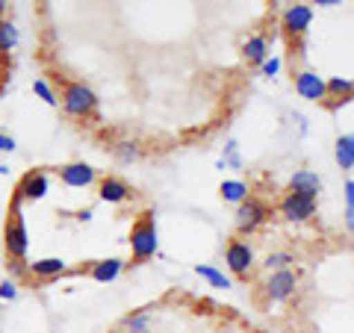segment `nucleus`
<instances>
[{"mask_svg":"<svg viewBox=\"0 0 354 333\" xmlns=\"http://www.w3.org/2000/svg\"><path fill=\"white\" fill-rule=\"evenodd\" d=\"M310 24H313V9L307 3H295L283 12V30L290 32V36H304Z\"/></svg>","mask_w":354,"mask_h":333,"instance_id":"nucleus-11","label":"nucleus"},{"mask_svg":"<svg viewBox=\"0 0 354 333\" xmlns=\"http://www.w3.org/2000/svg\"><path fill=\"white\" fill-rule=\"evenodd\" d=\"M295 92L304 97V101H325L328 97V88H325V80L319 77L316 71H298L295 74Z\"/></svg>","mask_w":354,"mask_h":333,"instance_id":"nucleus-10","label":"nucleus"},{"mask_svg":"<svg viewBox=\"0 0 354 333\" xmlns=\"http://www.w3.org/2000/svg\"><path fill=\"white\" fill-rule=\"evenodd\" d=\"M48 189H50V177L36 169V171H27L24 177H21V183L15 189V198L21 204L24 201H41V198L48 195Z\"/></svg>","mask_w":354,"mask_h":333,"instance_id":"nucleus-6","label":"nucleus"},{"mask_svg":"<svg viewBox=\"0 0 354 333\" xmlns=\"http://www.w3.org/2000/svg\"><path fill=\"white\" fill-rule=\"evenodd\" d=\"M124 333H151V316L148 313H133L124 318Z\"/></svg>","mask_w":354,"mask_h":333,"instance_id":"nucleus-22","label":"nucleus"},{"mask_svg":"<svg viewBox=\"0 0 354 333\" xmlns=\"http://www.w3.org/2000/svg\"><path fill=\"white\" fill-rule=\"evenodd\" d=\"M15 298H18L15 280H3V283H0V301H15Z\"/></svg>","mask_w":354,"mask_h":333,"instance_id":"nucleus-29","label":"nucleus"},{"mask_svg":"<svg viewBox=\"0 0 354 333\" xmlns=\"http://www.w3.org/2000/svg\"><path fill=\"white\" fill-rule=\"evenodd\" d=\"M3 242H6V257L12 263H24L27 251H30V236H27V221H24V213H21L18 198H12V204H9Z\"/></svg>","mask_w":354,"mask_h":333,"instance_id":"nucleus-1","label":"nucleus"},{"mask_svg":"<svg viewBox=\"0 0 354 333\" xmlns=\"http://www.w3.org/2000/svg\"><path fill=\"white\" fill-rule=\"evenodd\" d=\"M27 272L32 277H39V280H50V277H59L65 272V260H59V257H44V260L30 263Z\"/></svg>","mask_w":354,"mask_h":333,"instance_id":"nucleus-15","label":"nucleus"},{"mask_svg":"<svg viewBox=\"0 0 354 333\" xmlns=\"http://www.w3.org/2000/svg\"><path fill=\"white\" fill-rule=\"evenodd\" d=\"M225 260L234 274H248V269L254 265V248L248 242L234 239V242H227V248H225Z\"/></svg>","mask_w":354,"mask_h":333,"instance_id":"nucleus-8","label":"nucleus"},{"mask_svg":"<svg viewBox=\"0 0 354 333\" xmlns=\"http://www.w3.org/2000/svg\"><path fill=\"white\" fill-rule=\"evenodd\" d=\"M97 195H101V201H106V204H124L130 198V186H127V180H121V177H104L101 186H97Z\"/></svg>","mask_w":354,"mask_h":333,"instance_id":"nucleus-13","label":"nucleus"},{"mask_svg":"<svg viewBox=\"0 0 354 333\" xmlns=\"http://www.w3.org/2000/svg\"><path fill=\"white\" fill-rule=\"evenodd\" d=\"M346 227L354 230V180L346 183Z\"/></svg>","mask_w":354,"mask_h":333,"instance_id":"nucleus-27","label":"nucleus"},{"mask_svg":"<svg viewBox=\"0 0 354 333\" xmlns=\"http://www.w3.org/2000/svg\"><path fill=\"white\" fill-rule=\"evenodd\" d=\"M325 88H328V97H337V101L330 104H339V101H354V80H348V77H330V80H325Z\"/></svg>","mask_w":354,"mask_h":333,"instance_id":"nucleus-17","label":"nucleus"},{"mask_svg":"<svg viewBox=\"0 0 354 333\" xmlns=\"http://www.w3.org/2000/svg\"><path fill=\"white\" fill-rule=\"evenodd\" d=\"M225 165H230V169H242V160H239L236 139H227V145H225V160L218 162V169H225Z\"/></svg>","mask_w":354,"mask_h":333,"instance_id":"nucleus-25","label":"nucleus"},{"mask_svg":"<svg viewBox=\"0 0 354 333\" xmlns=\"http://www.w3.org/2000/svg\"><path fill=\"white\" fill-rule=\"evenodd\" d=\"M160 251V236H157V221L153 213H145L130 230V257L136 263L151 260L153 254Z\"/></svg>","mask_w":354,"mask_h":333,"instance_id":"nucleus-3","label":"nucleus"},{"mask_svg":"<svg viewBox=\"0 0 354 333\" xmlns=\"http://www.w3.org/2000/svg\"><path fill=\"white\" fill-rule=\"evenodd\" d=\"M281 68H283V62H281V57H269L263 65H260V71H263V77H278L281 74Z\"/></svg>","mask_w":354,"mask_h":333,"instance_id":"nucleus-28","label":"nucleus"},{"mask_svg":"<svg viewBox=\"0 0 354 333\" xmlns=\"http://www.w3.org/2000/svg\"><path fill=\"white\" fill-rule=\"evenodd\" d=\"M15 148H18L15 136H9V133H0V151H3V153H12Z\"/></svg>","mask_w":354,"mask_h":333,"instance_id":"nucleus-30","label":"nucleus"},{"mask_svg":"<svg viewBox=\"0 0 354 333\" xmlns=\"http://www.w3.org/2000/svg\"><path fill=\"white\" fill-rule=\"evenodd\" d=\"M59 180L71 189H86L97 180V171L88 162H68L59 169Z\"/></svg>","mask_w":354,"mask_h":333,"instance_id":"nucleus-9","label":"nucleus"},{"mask_svg":"<svg viewBox=\"0 0 354 333\" xmlns=\"http://www.w3.org/2000/svg\"><path fill=\"white\" fill-rule=\"evenodd\" d=\"M6 9H9V3H6V0H0V18L6 15Z\"/></svg>","mask_w":354,"mask_h":333,"instance_id":"nucleus-31","label":"nucleus"},{"mask_svg":"<svg viewBox=\"0 0 354 333\" xmlns=\"http://www.w3.org/2000/svg\"><path fill=\"white\" fill-rule=\"evenodd\" d=\"M281 216L286 221H310L316 216V201L304 195H295V192H286L281 198Z\"/></svg>","mask_w":354,"mask_h":333,"instance_id":"nucleus-7","label":"nucleus"},{"mask_svg":"<svg viewBox=\"0 0 354 333\" xmlns=\"http://www.w3.org/2000/svg\"><path fill=\"white\" fill-rule=\"evenodd\" d=\"M266 218H269V207H266L260 198H248V201H242L236 209V225L242 233H254L260 225H266Z\"/></svg>","mask_w":354,"mask_h":333,"instance_id":"nucleus-4","label":"nucleus"},{"mask_svg":"<svg viewBox=\"0 0 354 333\" xmlns=\"http://www.w3.org/2000/svg\"><path fill=\"white\" fill-rule=\"evenodd\" d=\"M298 289V274L292 269H281V272H272L269 280H266V295L269 301H286L292 298Z\"/></svg>","mask_w":354,"mask_h":333,"instance_id":"nucleus-5","label":"nucleus"},{"mask_svg":"<svg viewBox=\"0 0 354 333\" xmlns=\"http://www.w3.org/2000/svg\"><path fill=\"white\" fill-rule=\"evenodd\" d=\"M334 157H337V165L342 171H351L354 169V136L346 133L334 142Z\"/></svg>","mask_w":354,"mask_h":333,"instance_id":"nucleus-18","label":"nucleus"},{"mask_svg":"<svg viewBox=\"0 0 354 333\" xmlns=\"http://www.w3.org/2000/svg\"><path fill=\"white\" fill-rule=\"evenodd\" d=\"M266 269L269 272H281V269H286V265H292V254L290 251H274V254H269L266 257Z\"/></svg>","mask_w":354,"mask_h":333,"instance_id":"nucleus-24","label":"nucleus"},{"mask_svg":"<svg viewBox=\"0 0 354 333\" xmlns=\"http://www.w3.org/2000/svg\"><path fill=\"white\" fill-rule=\"evenodd\" d=\"M242 57H245L251 65H263L269 59V39L257 32V36H248L245 44H242Z\"/></svg>","mask_w":354,"mask_h":333,"instance_id":"nucleus-14","label":"nucleus"},{"mask_svg":"<svg viewBox=\"0 0 354 333\" xmlns=\"http://www.w3.org/2000/svg\"><path fill=\"white\" fill-rule=\"evenodd\" d=\"M97 95L80 80H65L62 83V109L68 113L71 118H92L97 113Z\"/></svg>","mask_w":354,"mask_h":333,"instance_id":"nucleus-2","label":"nucleus"},{"mask_svg":"<svg viewBox=\"0 0 354 333\" xmlns=\"http://www.w3.org/2000/svg\"><path fill=\"white\" fill-rule=\"evenodd\" d=\"M121 269H124V263H121L118 257H109V260L95 263L88 274H92V280H97V283H113L115 277L121 274Z\"/></svg>","mask_w":354,"mask_h":333,"instance_id":"nucleus-16","label":"nucleus"},{"mask_svg":"<svg viewBox=\"0 0 354 333\" xmlns=\"http://www.w3.org/2000/svg\"><path fill=\"white\" fill-rule=\"evenodd\" d=\"M115 153H118V160H121V162H136L142 151H139L136 142H118V145H115Z\"/></svg>","mask_w":354,"mask_h":333,"instance_id":"nucleus-26","label":"nucleus"},{"mask_svg":"<svg viewBox=\"0 0 354 333\" xmlns=\"http://www.w3.org/2000/svg\"><path fill=\"white\" fill-rule=\"evenodd\" d=\"M290 192L304 195V198H313V201H316V195L322 192V177H319L316 171H310V169L295 171L290 177Z\"/></svg>","mask_w":354,"mask_h":333,"instance_id":"nucleus-12","label":"nucleus"},{"mask_svg":"<svg viewBox=\"0 0 354 333\" xmlns=\"http://www.w3.org/2000/svg\"><path fill=\"white\" fill-rule=\"evenodd\" d=\"M195 274L204 277L209 286H216V289H230V277L225 272H218L216 265H195Z\"/></svg>","mask_w":354,"mask_h":333,"instance_id":"nucleus-20","label":"nucleus"},{"mask_svg":"<svg viewBox=\"0 0 354 333\" xmlns=\"http://www.w3.org/2000/svg\"><path fill=\"white\" fill-rule=\"evenodd\" d=\"M32 92H36L48 106H57V104H59V101H57V92H53L50 83L44 80V77H36V80H32Z\"/></svg>","mask_w":354,"mask_h":333,"instance_id":"nucleus-23","label":"nucleus"},{"mask_svg":"<svg viewBox=\"0 0 354 333\" xmlns=\"http://www.w3.org/2000/svg\"><path fill=\"white\" fill-rule=\"evenodd\" d=\"M218 192L221 198H225L227 204H242V201H248V183L245 180H225L218 186Z\"/></svg>","mask_w":354,"mask_h":333,"instance_id":"nucleus-19","label":"nucleus"},{"mask_svg":"<svg viewBox=\"0 0 354 333\" xmlns=\"http://www.w3.org/2000/svg\"><path fill=\"white\" fill-rule=\"evenodd\" d=\"M18 44V27L9 18H0V53H12V48Z\"/></svg>","mask_w":354,"mask_h":333,"instance_id":"nucleus-21","label":"nucleus"}]
</instances>
